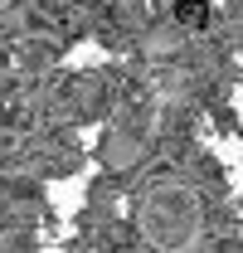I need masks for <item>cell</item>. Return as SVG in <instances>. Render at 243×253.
<instances>
[{
    "label": "cell",
    "mask_w": 243,
    "mask_h": 253,
    "mask_svg": "<svg viewBox=\"0 0 243 253\" xmlns=\"http://www.w3.org/2000/svg\"><path fill=\"white\" fill-rule=\"evenodd\" d=\"M141 239L161 253H185L200 244V229H204V205H200V190L185 185V180H156L141 195Z\"/></svg>",
    "instance_id": "cell-1"
}]
</instances>
